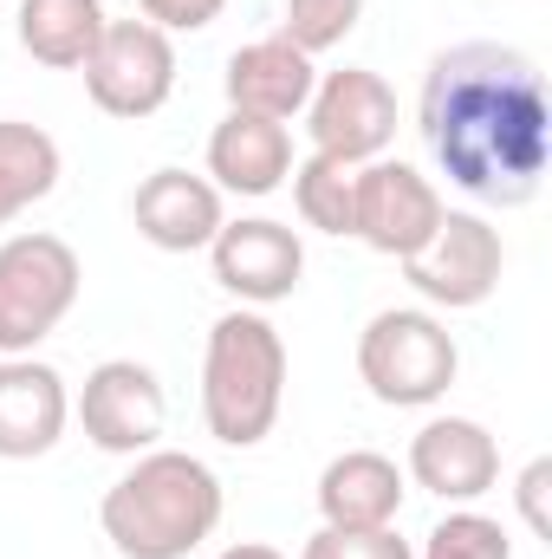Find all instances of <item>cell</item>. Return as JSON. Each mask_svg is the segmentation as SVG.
I'll use <instances>...</instances> for the list:
<instances>
[{"label": "cell", "instance_id": "1", "mask_svg": "<svg viewBox=\"0 0 552 559\" xmlns=\"http://www.w3.org/2000/svg\"><path fill=\"white\" fill-rule=\"evenodd\" d=\"M416 131L461 195L488 209H527L552 163V98L540 59L501 39L435 52L422 72Z\"/></svg>", "mask_w": 552, "mask_h": 559}, {"label": "cell", "instance_id": "2", "mask_svg": "<svg viewBox=\"0 0 552 559\" xmlns=\"http://www.w3.org/2000/svg\"><path fill=\"white\" fill-rule=\"evenodd\" d=\"M228 514L221 475L189 449H143L105 488L98 527L124 559H189Z\"/></svg>", "mask_w": 552, "mask_h": 559}, {"label": "cell", "instance_id": "3", "mask_svg": "<svg viewBox=\"0 0 552 559\" xmlns=\"http://www.w3.org/2000/svg\"><path fill=\"white\" fill-rule=\"evenodd\" d=\"M286 404V338L261 306H235L208 325L202 352V423L221 449L267 442Z\"/></svg>", "mask_w": 552, "mask_h": 559}, {"label": "cell", "instance_id": "4", "mask_svg": "<svg viewBox=\"0 0 552 559\" xmlns=\"http://www.w3.org/2000/svg\"><path fill=\"white\" fill-rule=\"evenodd\" d=\"M455 371H461L455 332L429 306H384L358 332V378L391 411H429V404H442L448 384H455Z\"/></svg>", "mask_w": 552, "mask_h": 559}, {"label": "cell", "instance_id": "5", "mask_svg": "<svg viewBox=\"0 0 552 559\" xmlns=\"http://www.w3.org/2000/svg\"><path fill=\"white\" fill-rule=\"evenodd\" d=\"M79 286H85V267L72 241L39 228L7 235L0 241V358H33L79 306Z\"/></svg>", "mask_w": 552, "mask_h": 559}, {"label": "cell", "instance_id": "6", "mask_svg": "<svg viewBox=\"0 0 552 559\" xmlns=\"http://www.w3.org/2000/svg\"><path fill=\"white\" fill-rule=\"evenodd\" d=\"M79 72H85V98L105 118L137 124V118H156L176 92V39L149 20H105Z\"/></svg>", "mask_w": 552, "mask_h": 559}, {"label": "cell", "instance_id": "7", "mask_svg": "<svg viewBox=\"0 0 552 559\" xmlns=\"http://www.w3.org/2000/svg\"><path fill=\"white\" fill-rule=\"evenodd\" d=\"M305 138H312V156H332L351 169L377 163L397 138V92L371 66H338L305 98Z\"/></svg>", "mask_w": 552, "mask_h": 559}, {"label": "cell", "instance_id": "8", "mask_svg": "<svg viewBox=\"0 0 552 559\" xmlns=\"http://www.w3.org/2000/svg\"><path fill=\"white\" fill-rule=\"evenodd\" d=\"M448 202L442 189L397 156H377V163H358V209H351V235L384 254V261H410L429 248V235L442 228Z\"/></svg>", "mask_w": 552, "mask_h": 559}, {"label": "cell", "instance_id": "9", "mask_svg": "<svg viewBox=\"0 0 552 559\" xmlns=\"http://www.w3.org/2000/svg\"><path fill=\"white\" fill-rule=\"evenodd\" d=\"M507 267V248H501V228L488 215H468V209H448L442 228L429 235V248L404 261V280L429 306H448V312H468V306H488L494 286Z\"/></svg>", "mask_w": 552, "mask_h": 559}, {"label": "cell", "instance_id": "10", "mask_svg": "<svg viewBox=\"0 0 552 559\" xmlns=\"http://www.w3.org/2000/svg\"><path fill=\"white\" fill-rule=\"evenodd\" d=\"M72 417L85 423L92 449L105 455H143L156 449L163 423H169V397L156 384V371L137 365V358H105L85 371L79 397H72Z\"/></svg>", "mask_w": 552, "mask_h": 559}, {"label": "cell", "instance_id": "11", "mask_svg": "<svg viewBox=\"0 0 552 559\" xmlns=\"http://www.w3.org/2000/svg\"><path fill=\"white\" fill-rule=\"evenodd\" d=\"M208 267L241 306H279L299 293L305 248L274 215H241V222H221V235L208 241Z\"/></svg>", "mask_w": 552, "mask_h": 559}, {"label": "cell", "instance_id": "12", "mask_svg": "<svg viewBox=\"0 0 552 559\" xmlns=\"http://www.w3.org/2000/svg\"><path fill=\"white\" fill-rule=\"evenodd\" d=\"M410 481L448 508H475L501 481V442L475 417H429L410 436Z\"/></svg>", "mask_w": 552, "mask_h": 559}, {"label": "cell", "instance_id": "13", "mask_svg": "<svg viewBox=\"0 0 552 559\" xmlns=\"http://www.w3.org/2000/svg\"><path fill=\"white\" fill-rule=\"evenodd\" d=\"M131 222L163 254H202L221 235L228 209H221V189L208 176H195V169H149L137 182V195H131Z\"/></svg>", "mask_w": 552, "mask_h": 559}, {"label": "cell", "instance_id": "14", "mask_svg": "<svg viewBox=\"0 0 552 559\" xmlns=\"http://www.w3.org/2000/svg\"><path fill=\"white\" fill-rule=\"evenodd\" d=\"M72 391L46 358H0V462H33L59 449Z\"/></svg>", "mask_w": 552, "mask_h": 559}, {"label": "cell", "instance_id": "15", "mask_svg": "<svg viewBox=\"0 0 552 559\" xmlns=\"http://www.w3.org/2000/svg\"><path fill=\"white\" fill-rule=\"evenodd\" d=\"M221 85H228V111H248V118H299L305 111V98H312V85H319V72H312V59L299 52V46H286V39H248L241 52H228V72H221Z\"/></svg>", "mask_w": 552, "mask_h": 559}, {"label": "cell", "instance_id": "16", "mask_svg": "<svg viewBox=\"0 0 552 559\" xmlns=\"http://www.w3.org/2000/svg\"><path fill=\"white\" fill-rule=\"evenodd\" d=\"M286 176H292V138H286V124L248 118V111H228L215 124V138H208V182L221 195L261 202V195H274Z\"/></svg>", "mask_w": 552, "mask_h": 559}, {"label": "cell", "instance_id": "17", "mask_svg": "<svg viewBox=\"0 0 552 559\" xmlns=\"http://www.w3.org/2000/svg\"><path fill=\"white\" fill-rule=\"evenodd\" d=\"M404 468L377 449H345L319 468V521L325 527H397Z\"/></svg>", "mask_w": 552, "mask_h": 559}, {"label": "cell", "instance_id": "18", "mask_svg": "<svg viewBox=\"0 0 552 559\" xmlns=\"http://www.w3.org/2000/svg\"><path fill=\"white\" fill-rule=\"evenodd\" d=\"M26 59L52 66V72H79L105 33V0H20L13 20Z\"/></svg>", "mask_w": 552, "mask_h": 559}, {"label": "cell", "instance_id": "19", "mask_svg": "<svg viewBox=\"0 0 552 559\" xmlns=\"http://www.w3.org/2000/svg\"><path fill=\"white\" fill-rule=\"evenodd\" d=\"M59 169H65V156H59V143L46 138L39 124L0 118V228H7L20 209L46 202V195L59 189Z\"/></svg>", "mask_w": 552, "mask_h": 559}, {"label": "cell", "instance_id": "20", "mask_svg": "<svg viewBox=\"0 0 552 559\" xmlns=\"http://www.w3.org/2000/svg\"><path fill=\"white\" fill-rule=\"evenodd\" d=\"M292 202L299 222L319 235H351V209H358V169L332 163V156H299L292 163Z\"/></svg>", "mask_w": 552, "mask_h": 559}, {"label": "cell", "instance_id": "21", "mask_svg": "<svg viewBox=\"0 0 552 559\" xmlns=\"http://www.w3.org/2000/svg\"><path fill=\"white\" fill-rule=\"evenodd\" d=\"M358 20H364V0H286L279 7V39L299 46L305 59H319V52L345 46L358 33Z\"/></svg>", "mask_w": 552, "mask_h": 559}, {"label": "cell", "instance_id": "22", "mask_svg": "<svg viewBox=\"0 0 552 559\" xmlns=\"http://www.w3.org/2000/svg\"><path fill=\"white\" fill-rule=\"evenodd\" d=\"M416 559H514V540H507V527H501L494 514H481V508H448V514L429 527V540H422Z\"/></svg>", "mask_w": 552, "mask_h": 559}, {"label": "cell", "instance_id": "23", "mask_svg": "<svg viewBox=\"0 0 552 559\" xmlns=\"http://www.w3.org/2000/svg\"><path fill=\"white\" fill-rule=\"evenodd\" d=\"M299 559H416V547L397 527H319Z\"/></svg>", "mask_w": 552, "mask_h": 559}, {"label": "cell", "instance_id": "24", "mask_svg": "<svg viewBox=\"0 0 552 559\" xmlns=\"http://www.w3.org/2000/svg\"><path fill=\"white\" fill-rule=\"evenodd\" d=\"M137 7H143L149 26H163V33L176 39V33H202V26H215L228 0H137Z\"/></svg>", "mask_w": 552, "mask_h": 559}, {"label": "cell", "instance_id": "25", "mask_svg": "<svg viewBox=\"0 0 552 559\" xmlns=\"http://www.w3.org/2000/svg\"><path fill=\"white\" fill-rule=\"evenodd\" d=\"M547 488H552V462L540 455V462H527V468H520V481H514V501H520V514H527V527H533L540 540H552Z\"/></svg>", "mask_w": 552, "mask_h": 559}, {"label": "cell", "instance_id": "26", "mask_svg": "<svg viewBox=\"0 0 552 559\" xmlns=\"http://www.w3.org/2000/svg\"><path fill=\"white\" fill-rule=\"evenodd\" d=\"M215 559H286L279 547H267V540H235V547H221Z\"/></svg>", "mask_w": 552, "mask_h": 559}]
</instances>
